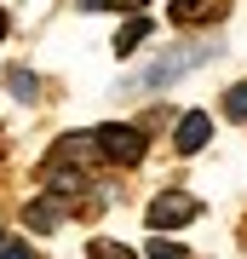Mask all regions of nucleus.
Wrapping results in <instances>:
<instances>
[{
    "mask_svg": "<svg viewBox=\"0 0 247 259\" xmlns=\"http://www.w3.org/2000/svg\"><path fill=\"white\" fill-rule=\"evenodd\" d=\"M92 144H98L104 161H121V167H138V161H144V133H138V127H121V121H104V127L92 133Z\"/></svg>",
    "mask_w": 247,
    "mask_h": 259,
    "instance_id": "2",
    "label": "nucleus"
},
{
    "mask_svg": "<svg viewBox=\"0 0 247 259\" xmlns=\"http://www.w3.org/2000/svg\"><path fill=\"white\" fill-rule=\"evenodd\" d=\"M110 6H115V12H138L144 0H104V12H110Z\"/></svg>",
    "mask_w": 247,
    "mask_h": 259,
    "instance_id": "13",
    "label": "nucleus"
},
{
    "mask_svg": "<svg viewBox=\"0 0 247 259\" xmlns=\"http://www.w3.org/2000/svg\"><path fill=\"white\" fill-rule=\"evenodd\" d=\"M6 87H12V98H23V104H35V98H40V81H35L29 69H12V75H6Z\"/></svg>",
    "mask_w": 247,
    "mask_h": 259,
    "instance_id": "8",
    "label": "nucleus"
},
{
    "mask_svg": "<svg viewBox=\"0 0 247 259\" xmlns=\"http://www.w3.org/2000/svg\"><path fill=\"white\" fill-rule=\"evenodd\" d=\"M224 115H230V121H247V81H236V87L224 93Z\"/></svg>",
    "mask_w": 247,
    "mask_h": 259,
    "instance_id": "9",
    "label": "nucleus"
},
{
    "mask_svg": "<svg viewBox=\"0 0 247 259\" xmlns=\"http://www.w3.org/2000/svg\"><path fill=\"white\" fill-rule=\"evenodd\" d=\"M150 35H156V23H150V18H132V23H121V35H115V52L127 58L132 47H144Z\"/></svg>",
    "mask_w": 247,
    "mask_h": 259,
    "instance_id": "7",
    "label": "nucleus"
},
{
    "mask_svg": "<svg viewBox=\"0 0 247 259\" xmlns=\"http://www.w3.org/2000/svg\"><path fill=\"white\" fill-rule=\"evenodd\" d=\"M150 259H190V253H184L178 242H167V236H156V242H150Z\"/></svg>",
    "mask_w": 247,
    "mask_h": 259,
    "instance_id": "11",
    "label": "nucleus"
},
{
    "mask_svg": "<svg viewBox=\"0 0 247 259\" xmlns=\"http://www.w3.org/2000/svg\"><path fill=\"white\" fill-rule=\"evenodd\" d=\"M0 40H6V12H0Z\"/></svg>",
    "mask_w": 247,
    "mask_h": 259,
    "instance_id": "14",
    "label": "nucleus"
},
{
    "mask_svg": "<svg viewBox=\"0 0 247 259\" xmlns=\"http://www.w3.org/2000/svg\"><path fill=\"white\" fill-rule=\"evenodd\" d=\"M195 213H202V202H195V196H184V190H161L156 202L144 207V219H150V231H178V225H190Z\"/></svg>",
    "mask_w": 247,
    "mask_h": 259,
    "instance_id": "3",
    "label": "nucleus"
},
{
    "mask_svg": "<svg viewBox=\"0 0 247 259\" xmlns=\"http://www.w3.org/2000/svg\"><path fill=\"white\" fill-rule=\"evenodd\" d=\"M64 196H52V190H46V196H35V202H29V231H58V225H64Z\"/></svg>",
    "mask_w": 247,
    "mask_h": 259,
    "instance_id": "6",
    "label": "nucleus"
},
{
    "mask_svg": "<svg viewBox=\"0 0 247 259\" xmlns=\"http://www.w3.org/2000/svg\"><path fill=\"white\" fill-rule=\"evenodd\" d=\"M0 259H29V242H18V236L0 242Z\"/></svg>",
    "mask_w": 247,
    "mask_h": 259,
    "instance_id": "12",
    "label": "nucleus"
},
{
    "mask_svg": "<svg viewBox=\"0 0 247 259\" xmlns=\"http://www.w3.org/2000/svg\"><path fill=\"white\" fill-rule=\"evenodd\" d=\"M86 259H132V253L121 248V242H92V248H86Z\"/></svg>",
    "mask_w": 247,
    "mask_h": 259,
    "instance_id": "10",
    "label": "nucleus"
},
{
    "mask_svg": "<svg viewBox=\"0 0 247 259\" xmlns=\"http://www.w3.org/2000/svg\"><path fill=\"white\" fill-rule=\"evenodd\" d=\"M207 139H213V115H207V110H190V115H178V133H173L178 156H195V150H207Z\"/></svg>",
    "mask_w": 247,
    "mask_h": 259,
    "instance_id": "4",
    "label": "nucleus"
},
{
    "mask_svg": "<svg viewBox=\"0 0 247 259\" xmlns=\"http://www.w3.org/2000/svg\"><path fill=\"white\" fill-rule=\"evenodd\" d=\"M0 242H6V231H0Z\"/></svg>",
    "mask_w": 247,
    "mask_h": 259,
    "instance_id": "15",
    "label": "nucleus"
},
{
    "mask_svg": "<svg viewBox=\"0 0 247 259\" xmlns=\"http://www.w3.org/2000/svg\"><path fill=\"white\" fill-rule=\"evenodd\" d=\"M224 47H219V40H190V47H167L161 58H156V64H150V69H138V75H127V81H121L115 87V98L121 93H161V87H173V81H184V75H190V69H202V64H213V58H219Z\"/></svg>",
    "mask_w": 247,
    "mask_h": 259,
    "instance_id": "1",
    "label": "nucleus"
},
{
    "mask_svg": "<svg viewBox=\"0 0 247 259\" xmlns=\"http://www.w3.org/2000/svg\"><path fill=\"white\" fill-rule=\"evenodd\" d=\"M167 12H173V23H213L230 12V0H173Z\"/></svg>",
    "mask_w": 247,
    "mask_h": 259,
    "instance_id": "5",
    "label": "nucleus"
}]
</instances>
